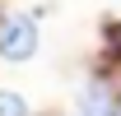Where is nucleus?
<instances>
[{
	"instance_id": "obj_1",
	"label": "nucleus",
	"mask_w": 121,
	"mask_h": 116,
	"mask_svg": "<svg viewBox=\"0 0 121 116\" xmlns=\"http://www.w3.org/2000/svg\"><path fill=\"white\" fill-rule=\"evenodd\" d=\"M33 51H37V23H33L28 14L9 19V23L0 28V56L14 60V65H23V60H33Z\"/></svg>"
},
{
	"instance_id": "obj_2",
	"label": "nucleus",
	"mask_w": 121,
	"mask_h": 116,
	"mask_svg": "<svg viewBox=\"0 0 121 116\" xmlns=\"http://www.w3.org/2000/svg\"><path fill=\"white\" fill-rule=\"evenodd\" d=\"M79 116H117V98L103 79H93L84 93H79Z\"/></svg>"
},
{
	"instance_id": "obj_3",
	"label": "nucleus",
	"mask_w": 121,
	"mask_h": 116,
	"mask_svg": "<svg viewBox=\"0 0 121 116\" xmlns=\"http://www.w3.org/2000/svg\"><path fill=\"white\" fill-rule=\"evenodd\" d=\"M0 116H28L23 93H0Z\"/></svg>"
}]
</instances>
